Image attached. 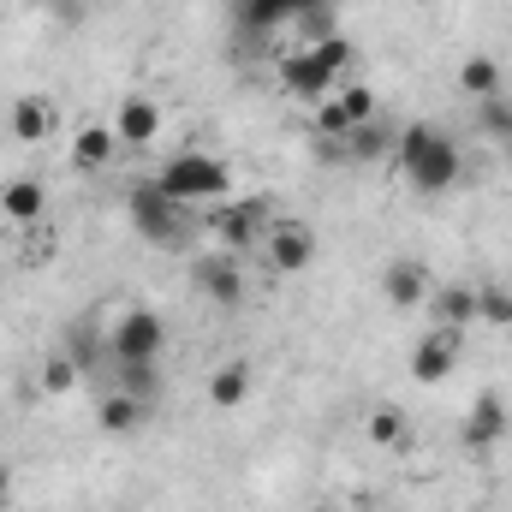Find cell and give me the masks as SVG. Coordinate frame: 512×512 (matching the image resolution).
<instances>
[{"mask_svg": "<svg viewBox=\"0 0 512 512\" xmlns=\"http://www.w3.org/2000/svg\"><path fill=\"white\" fill-rule=\"evenodd\" d=\"M393 161H399V173H405L417 191H447V185L459 179V143L441 126H423V120L399 131Z\"/></svg>", "mask_w": 512, "mask_h": 512, "instance_id": "1", "label": "cell"}, {"mask_svg": "<svg viewBox=\"0 0 512 512\" xmlns=\"http://www.w3.org/2000/svg\"><path fill=\"white\" fill-rule=\"evenodd\" d=\"M155 185L179 203V209H191V203H221L227 197V161H215V155H173L161 173H155Z\"/></svg>", "mask_w": 512, "mask_h": 512, "instance_id": "2", "label": "cell"}, {"mask_svg": "<svg viewBox=\"0 0 512 512\" xmlns=\"http://www.w3.org/2000/svg\"><path fill=\"white\" fill-rule=\"evenodd\" d=\"M161 352H167V322H161L155 310L131 304L126 316L114 322V334H108V358L126 370V364H155Z\"/></svg>", "mask_w": 512, "mask_h": 512, "instance_id": "3", "label": "cell"}, {"mask_svg": "<svg viewBox=\"0 0 512 512\" xmlns=\"http://www.w3.org/2000/svg\"><path fill=\"white\" fill-rule=\"evenodd\" d=\"M126 209H131V221H137V233H143L149 245H179V203H173L155 179L131 191Z\"/></svg>", "mask_w": 512, "mask_h": 512, "instance_id": "4", "label": "cell"}, {"mask_svg": "<svg viewBox=\"0 0 512 512\" xmlns=\"http://www.w3.org/2000/svg\"><path fill=\"white\" fill-rule=\"evenodd\" d=\"M370 120H376V90H364V84H346L340 96H328L316 108V131L322 137H352V131L370 126Z\"/></svg>", "mask_w": 512, "mask_h": 512, "instance_id": "5", "label": "cell"}, {"mask_svg": "<svg viewBox=\"0 0 512 512\" xmlns=\"http://www.w3.org/2000/svg\"><path fill=\"white\" fill-rule=\"evenodd\" d=\"M262 256H268L274 274H304L316 262V233L304 221H274L268 239H262Z\"/></svg>", "mask_w": 512, "mask_h": 512, "instance_id": "6", "label": "cell"}, {"mask_svg": "<svg viewBox=\"0 0 512 512\" xmlns=\"http://www.w3.org/2000/svg\"><path fill=\"white\" fill-rule=\"evenodd\" d=\"M459 334L465 328H429L423 340H417V352H411V382L435 387L453 376V364H459Z\"/></svg>", "mask_w": 512, "mask_h": 512, "instance_id": "7", "label": "cell"}, {"mask_svg": "<svg viewBox=\"0 0 512 512\" xmlns=\"http://www.w3.org/2000/svg\"><path fill=\"white\" fill-rule=\"evenodd\" d=\"M501 435H507V399H501L495 387H483V393L471 399V417H465V447L483 453V447H495Z\"/></svg>", "mask_w": 512, "mask_h": 512, "instance_id": "8", "label": "cell"}, {"mask_svg": "<svg viewBox=\"0 0 512 512\" xmlns=\"http://www.w3.org/2000/svg\"><path fill=\"white\" fill-rule=\"evenodd\" d=\"M114 137L126 143V149H149L155 137H161V108L149 102V96H131L114 108Z\"/></svg>", "mask_w": 512, "mask_h": 512, "instance_id": "9", "label": "cell"}, {"mask_svg": "<svg viewBox=\"0 0 512 512\" xmlns=\"http://www.w3.org/2000/svg\"><path fill=\"white\" fill-rule=\"evenodd\" d=\"M280 84L292 90V96H304V102H316L328 84H334V72L316 60V48H298V54H286L280 60Z\"/></svg>", "mask_w": 512, "mask_h": 512, "instance_id": "10", "label": "cell"}, {"mask_svg": "<svg viewBox=\"0 0 512 512\" xmlns=\"http://www.w3.org/2000/svg\"><path fill=\"white\" fill-rule=\"evenodd\" d=\"M197 286H203L221 310H239V298H245V280H239L233 256H203V262H197Z\"/></svg>", "mask_w": 512, "mask_h": 512, "instance_id": "11", "label": "cell"}, {"mask_svg": "<svg viewBox=\"0 0 512 512\" xmlns=\"http://www.w3.org/2000/svg\"><path fill=\"white\" fill-rule=\"evenodd\" d=\"M114 149H120L114 126L90 120V126H78V137H72V167H78V173H102V167L114 161Z\"/></svg>", "mask_w": 512, "mask_h": 512, "instance_id": "12", "label": "cell"}, {"mask_svg": "<svg viewBox=\"0 0 512 512\" xmlns=\"http://www.w3.org/2000/svg\"><path fill=\"white\" fill-rule=\"evenodd\" d=\"M54 131V102L48 96H18L12 102V137L18 143H42Z\"/></svg>", "mask_w": 512, "mask_h": 512, "instance_id": "13", "label": "cell"}, {"mask_svg": "<svg viewBox=\"0 0 512 512\" xmlns=\"http://www.w3.org/2000/svg\"><path fill=\"white\" fill-rule=\"evenodd\" d=\"M382 292H387V304L417 310V304L429 298V280H423V268H417V262H393V268L382 274Z\"/></svg>", "mask_w": 512, "mask_h": 512, "instance_id": "14", "label": "cell"}, {"mask_svg": "<svg viewBox=\"0 0 512 512\" xmlns=\"http://www.w3.org/2000/svg\"><path fill=\"white\" fill-rule=\"evenodd\" d=\"M143 417H149V399H137V393H114V399H102V411H96V423H102L108 435H137Z\"/></svg>", "mask_w": 512, "mask_h": 512, "instance_id": "15", "label": "cell"}, {"mask_svg": "<svg viewBox=\"0 0 512 512\" xmlns=\"http://www.w3.org/2000/svg\"><path fill=\"white\" fill-rule=\"evenodd\" d=\"M245 399H251V364H221V370L209 376V405L239 411Z\"/></svg>", "mask_w": 512, "mask_h": 512, "instance_id": "16", "label": "cell"}, {"mask_svg": "<svg viewBox=\"0 0 512 512\" xmlns=\"http://www.w3.org/2000/svg\"><path fill=\"white\" fill-rule=\"evenodd\" d=\"M262 221H268V203H233V209H221V215H215V227H221V239H227V245H251Z\"/></svg>", "mask_w": 512, "mask_h": 512, "instance_id": "17", "label": "cell"}, {"mask_svg": "<svg viewBox=\"0 0 512 512\" xmlns=\"http://www.w3.org/2000/svg\"><path fill=\"white\" fill-rule=\"evenodd\" d=\"M429 310H435L441 328H465V322H477V292L471 286H441Z\"/></svg>", "mask_w": 512, "mask_h": 512, "instance_id": "18", "label": "cell"}, {"mask_svg": "<svg viewBox=\"0 0 512 512\" xmlns=\"http://www.w3.org/2000/svg\"><path fill=\"white\" fill-rule=\"evenodd\" d=\"M42 203H48V197H42L36 179H12V185L0 191V215H6V221H36Z\"/></svg>", "mask_w": 512, "mask_h": 512, "instance_id": "19", "label": "cell"}, {"mask_svg": "<svg viewBox=\"0 0 512 512\" xmlns=\"http://www.w3.org/2000/svg\"><path fill=\"white\" fill-rule=\"evenodd\" d=\"M459 84H465V96L489 102V96H501V66H495L489 54H471V60L459 66Z\"/></svg>", "mask_w": 512, "mask_h": 512, "instance_id": "20", "label": "cell"}, {"mask_svg": "<svg viewBox=\"0 0 512 512\" xmlns=\"http://www.w3.org/2000/svg\"><path fill=\"white\" fill-rule=\"evenodd\" d=\"M370 441H376V447H405V441H411V423H405L399 405H382V411L370 417Z\"/></svg>", "mask_w": 512, "mask_h": 512, "instance_id": "21", "label": "cell"}, {"mask_svg": "<svg viewBox=\"0 0 512 512\" xmlns=\"http://www.w3.org/2000/svg\"><path fill=\"white\" fill-rule=\"evenodd\" d=\"M328 36H334L328 0H322V6H304V12H298V48H316V42H328Z\"/></svg>", "mask_w": 512, "mask_h": 512, "instance_id": "22", "label": "cell"}, {"mask_svg": "<svg viewBox=\"0 0 512 512\" xmlns=\"http://www.w3.org/2000/svg\"><path fill=\"white\" fill-rule=\"evenodd\" d=\"M72 387H78V358L54 352V358L42 364V393H48V399H60V393H72Z\"/></svg>", "mask_w": 512, "mask_h": 512, "instance_id": "23", "label": "cell"}, {"mask_svg": "<svg viewBox=\"0 0 512 512\" xmlns=\"http://www.w3.org/2000/svg\"><path fill=\"white\" fill-rule=\"evenodd\" d=\"M477 316H483V322H495V328H512V292L483 286V292H477Z\"/></svg>", "mask_w": 512, "mask_h": 512, "instance_id": "24", "label": "cell"}, {"mask_svg": "<svg viewBox=\"0 0 512 512\" xmlns=\"http://www.w3.org/2000/svg\"><path fill=\"white\" fill-rule=\"evenodd\" d=\"M477 120H483L489 137H512V102H507V96H489V102L477 108Z\"/></svg>", "mask_w": 512, "mask_h": 512, "instance_id": "25", "label": "cell"}, {"mask_svg": "<svg viewBox=\"0 0 512 512\" xmlns=\"http://www.w3.org/2000/svg\"><path fill=\"white\" fill-rule=\"evenodd\" d=\"M304 6H322V0H262V12H292V18H298Z\"/></svg>", "mask_w": 512, "mask_h": 512, "instance_id": "26", "label": "cell"}]
</instances>
